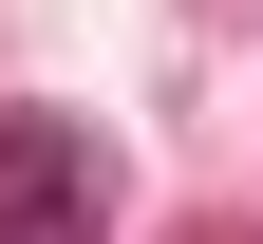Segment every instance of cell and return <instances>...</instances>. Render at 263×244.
Here are the masks:
<instances>
[{
    "instance_id": "1",
    "label": "cell",
    "mask_w": 263,
    "mask_h": 244,
    "mask_svg": "<svg viewBox=\"0 0 263 244\" xmlns=\"http://www.w3.org/2000/svg\"><path fill=\"white\" fill-rule=\"evenodd\" d=\"M0 244H94V151L57 113H0Z\"/></svg>"
}]
</instances>
